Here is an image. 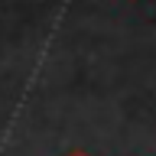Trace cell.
<instances>
[{"label":"cell","instance_id":"1","mask_svg":"<svg viewBox=\"0 0 156 156\" xmlns=\"http://www.w3.org/2000/svg\"><path fill=\"white\" fill-rule=\"evenodd\" d=\"M65 156H91V153H88V150H68Z\"/></svg>","mask_w":156,"mask_h":156}]
</instances>
